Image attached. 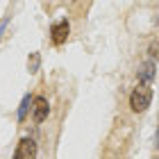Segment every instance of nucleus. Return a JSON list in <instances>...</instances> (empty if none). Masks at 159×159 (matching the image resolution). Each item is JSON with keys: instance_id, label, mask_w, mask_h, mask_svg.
<instances>
[{"instance_id": "nucleus-9", "label": "nucleus", "mask_w": 159, "mask_h": 159, "mask_svg": "<svg viewBox=\"0 0 159 159\" xmlns=\"http://www.w3.org/2000/svg\"><path fill=\"white\" fill-rule=\"evenodd\" d=\"M157 148H159V129H157Z\"/></svg>"}, {"instance_id": "nucleus-7", "label": "nucleus", "mask_w": 159, "mask_h": 159, "mask_svg": "<svg viewBox=\"0 0 159 159\" xmlns=\"http://www.w3.org/2000/svg\"><path fill=\"white\" fill-rule=\"evenodd\" d=\"M39 64H41L39 52H32L30 59H27V68H30V73H37V70H39Z\"/></svg>"}, {"instance_id": "nucleus-3", "label": "nucleus", "mask_w": 159, "mask_h": 159, "mask_svg": "<svg viewBox=\"0 0 159 159\" xmlns=\"http://www.w3.org/2000/svg\"><path fill=\"white\" fill-rule=\"evenodd\" d=\"M68 32H70L68 20H59V23H55L52 30H50V39H52L55 46H64L66 39H68Z\"/></svg>"}, {"instance_id": "nucleus-1", "label": "nucleus", "mask_w": 159, "mask_h": 159, "mask_svg": "<svg viewBox=\"0 0 159 159\" xmlns=\"http://www.w3.org/2000/svg\"><path fill=\"white\" fill-rule=\"evenodd\" d=\"M150 102H152V89H150V84H139L132 91V96H129V107L136 114L146 111L150 107Z\"/></svg>"}, {"instance_id": "nucleus-4", "label": "nucleus", "mask_w": 159, "mask_h": 159, "mask_svg": "<svg viewBox=\"0 0 159 159\" xmlns=\"http://www.w3.org/2000/svg\"><path fill=\"white\" fill-rule=\"evenodd\" d=\"M48 111H50V105L46 98H32V118L34 123H43L48 118Z\"/></svg>"}, {"instance_id": "nucleus-6", "label": "nucleus", "mask_w": 159, "mask_h": 159, "mask_svg": "<svg viewBox=\"0 0 159 159\" xmlns=\"http://www.w3.org/2000/svg\"><path fill=\"white\" fill-rule=\"evenodd\" d=\"M30 107H32V96H25L23 102H20V107H18V120L27 118V109H30Z\"/></svg>"}, {"instance_id": "nucleus-8", "label": "nucleus", "mask_w": 159, "mask_h": 159, "mask_svg": "<svg viewBox=\"0 0 159 159\" xmlns=\"http://www.w3.org/2000/svg\"><path fill=\"white\" fill-rule=\"evenodd\" d=\"M155 57H159V41L150 46V59H155Z\"/></svg>"}, {"instance_id": "nucleus-2", "label": "nucleus", "mask_w": 159, "mask_h": 159, "mask_svg": "<svg viewBox=\"0 0 159 159\" xmlns=\"http://www.w3.org/2000/svg\"><path fill=\"white\" fill-rule=\"evenodd\" d=\"M14 157H16V159H32V157H37V143H34V139H30V136L20 139L18 146H16Z\"/></svg>"}, {"instance_id": "nucleus-5", "label": "nucleus", "mask_w": 159, "mask_h": 159, "mask_svg": "<svg viewBox=\"0 0 159 159\" xmlns=\"http://www.w3.org/2000/svg\"><path fill=\"white\" fill-rule=\"evenodd\" d=\"M155 68H157L155 59H146L143 64H139V70H136L139 82H141V84H150V82L155 80Z\"/></svg>"}]
</instances>
